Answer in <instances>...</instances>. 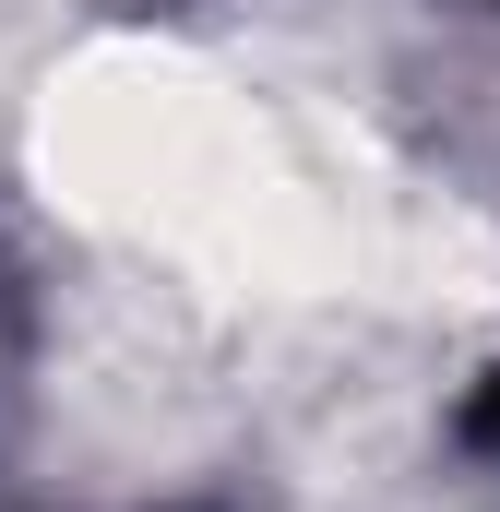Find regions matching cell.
Instances as JSON below:
<instances>
[{
    "mask_svg": "<svg viewBox=\"0 0 500 512\" xmlns=\"http://www.w3.org/2000/svg\"><path fill=\"white\" fill-rule=\"evenodd\" d=\"M465 441H477V453H500V370L477 382V405H465Z\"/></svg>",
    "mask_w": 500,
    "mask_h": 512,
    "instance_id": "cell-1",
    "label": "cell"
}]
</instances>
